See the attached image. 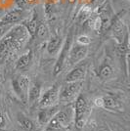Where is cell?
I'll return each instance as SVG.
<instances>
[{"label": "cell", "instance_id": "obj_19", "mask_svg": "<svg viewBox=\"0 0 130 131\" xmlns=\"http://www.w3.org/2000/svg\"><path fill=\"white\" fill-rule=\"evenodd\" d=\"M35 34H36L40 39H46L48 37V34H49L48 27H46L44 24H38L36 31H35Z\"/></svg>", "mask_w": 130, "mask_h": 131}, {"label": "cell", "instance_id": "obj_17", "mask_svg": "<svg viewBox=\"0 0 130 131\" xmlns=\"http://www.w3.org/2000/svg\"><path fill=\"white\" fill-rule=\"evenodd\" d=\"M114 74V68L113 66L109 63L108 61L104 62L100 66L99 71H98V77H100L101 80H108Z\"/></svg>", "mask_w": 130, "mask_h": 131}, {"label": "cell", "instance_id": "obj_12", "mask_svg": "<svg viewBox=\"0 0 130 131\" xmlns=\"http://www.w3.org/2000/svg\"><path fill=\"white\" fill-rule=\"evenodd\" d=\"M60 109H61V107L57 104L53 105V106H50V107L41 108V110L38 112L37 114L38 123L40 125H46L50 121V119L59 112Z\"/></svg>", "mask_w": 130, "mask_h": 131}, {"label": "cell", "instance_id": "obj_22", "mask_svg": "<svg viewBox=\"0 0 130 131\" xmlns=\"http://www.w3.org/2000/svg\"><path fill=\"white\" fill-rule=\"evenodd\" d=\"M6 123V119L3 115V113H2V110L0 108V129H2L4 126H5Z\"/></svg>", "mask_w": 130, "mask_h": 131}, {"label": "cell", "instance_id": "obj_5", "mask_svg": "<svg viewBox=\"0 0 130 131\" xmlns=\"http://www.w3.org/2000/svg\"><path fill=\"white\" fill-rule=\"evenodd\" d=\"M30 86V80L27 75L17 74L12 78V87L14 92L21 100L23 104H27L28 90Z\"/></svg>", "mask_w": 130, "mask_h": 131}, {"label": "cell", "instance_id": "obj_7", "mask_svg": "<svg viewBox=\"0 0 130 131\" xmlns=\"http://www.w3.org/2000/svg\"><path fill=\"white\" fill-rule=\"evenodd\" d=\"M60 88H61V84L59 82H57L47 90H45L43 93H41V96L38 102L39 107L45 108V107H50L57 104V102L59 101Z\"/></svg>", "mask_w": 130, "mask_h": 131}, {"label": "cell", "instance_id": "obj_23", "mask_svg": "<svg viewBox=\"0 0 130 131\" xmlns=\"http://www.w3.org/2000/svg\"><path fill=\"white\" fill-rule=\"evenodd\" d=\"M6 12H7V10H5L4 8H0V19L4 16V15H5Z\"/></svg>", "mask_w": 130, "mask_h": 131}, {"label": "cell", "instance_id": "obj_1", "mask_svg": "<svg viewBox=\"0 0 130 131\" xmlns=\"http://www.w3.org/2000/svg\"><path fill=\"white\" fill-rule=\"evenodd\" d=\"M30 37L24 24H17L0 38V65L24 47Z\"/></svg>", "mask_w": 130, "mask_h": 131}, {"label": "cell", "instance_id": "obj_24", "mask_svg": "<svg viewBox=\"0 0 130 131\" xmlns=\"http://www.w3.org/2000/svg\"><path fill=\"white\" fill-rule=\"evenodd\" d=\"M98 2H99V3H102V2H104V1H105V0H97Z\"/></svg>", "mask_w": 130, "mask_h": 131}, {"label": "cell", "instance_id": "obj_8", "mask_svg": "<svg viewBox=\"0 0 130 131\" xmlns=\"http://www.w3.org/2000/svg\"><path fill=\"white\" fill-rule=\"evenodd\" d=\"M87 54H88V46L80 45L75 42L71 45V49H70L67 66L71 67V66L77 65L86 57Z\"/></svg>", "mask_w": 130, "mask_h": 131}, {"label": "cell", "instance_id": "obj_16", "mask_svg": "<svg viewBox=\"0 0 130 131\" xmlns=\"http://www.w3.org/2000/svg\"><path fill=\"white\" fill-rule=\"evenodd\" d=\"M63 45V39L60 35H53L47 43V52L52 56L59 54Z\"/></svg>", "mask_w": 130, "mask_h": 131}, {"label": "cell", "instance_id": "obj_18", "mask_svg": "<svg viewBox=\"0 0 130 131\" xmlns=\"http://www.w3.org/2000/svg\"><path fill=\"white\" fill-rule=\"evenodd\" d=\"M18 125L23 131H34L35 130V124L30 118L23 115L18 116Z\"/></svg>", "mask_w": 130, "mask_h": 131}, {"label": "cell", "instance_id": "obj_11", "mask_svg": "<svg viewBox=\"0 0 130 131\" xmlns=\"http://www.w3.org/2000/svg\"><path fill=\"white\" fill-rule=\"evenodd\" d=\"M112 32H113V36L114 38L116 40L117 44H121L123 41H124L125 37L128 35V32H127V28L124 26L123 22L119 19V18H115L113 20L112 22Z\"/></svg>", "mask_w": 130, "mask_h": 131}, {"label": "cell", "instance_id": "obj_4", "mask_svg": "<svg viewBox=\"0 0 130 131\" xmlns=\"http://www.w3.org/2000/svg\"><path fill=\"white\" fill-rule=\"evenodd\" d=\"M82 86V81L66 82L61 85L59 93V102L62 104H70L79 95Z\"/></svg>", "mask_w": 130, "mask_h": 131}, {"label": "cell", "instance_id": "obj_14", "mask_svg": "<svg viewBox=\"0 0 130 131\" xmlns=\"http://www.w3.org/2000/svg\"><path fill=\"white\" fill-rule=\"evenodd\" d=\"M87 72L86 64L78 65L74 67L66 77V82H74V81H82Z\"/></svg>", "mask_w": 130, "mask_h": 131}, {"label": "cell", "instance_id": "obj_3", "mask_svg": "<svg viewBox=\"0 0 130 131\" xmlns=\"http://www.w3.org/2000/svg\"><path fill=\"white\" fill-rule=\"evenodd\" d=\"M90 104L84 96L78 95L77 98L74 100V107H73V112H74V123H75L76 128L81 129L84 127L86 123L88 116L90 114Z\"/></svg>", "mask_w": 130, "mask_h": 131}, {"label": "cell", "instance_id": "obj_15", "mask_svg": "<svg viewBox=\"0 0 130 131\" xmlns=\"http://www.w3.org/2000/svg\"><path fill=\"white\" fill-rule=\"evenodd\" d=\"M41 96V85L39 83L34 82L30 84L27 96V104L29 106H34L39 102V99Z\"/></svg>", "mask_w": 130, "mask_h": 131}, {"label": "cell", "instance_id": "obj_21", "mask_svg": "<svg viewBox=\"0 0 130 131\" xmlns=\"http://www.w3.org/2000/svg\"><path fill=\"white\" fill-rule=\"evenodd\" d=\"M13 26H7V25H1L0 24V38L5 34Z\"/></svg>", "mask_w": 130, "mask_h": 131}, {"label": "cell", "instance_id": "obj_6", "mask_svg": "<svg viewBox=\"0 0 130 131\" xmlns=\"http://www.w3.org/2000/svg\"><path fill=\"white\" fill-rule=\"evenodd\" d=\"M71 45H72V33L71 32L69 34V36L66 38L65 42L63 43L62 48L59 52V58H58V60L54 66V69H53V73L55 77L60 74L67 67L68 56H69V52H70Z\"/></svg>", "mask_w": 130, "mask_h": 131}, {"label": "cell", "instance_id": "obj_10", "mask_svg": "<svg viewBox=\"0 0 130 131\" xmlns=\"http://www.w3.org/2000/svg\"><path fill=\"white\" fill-rule=\"evenodd\" d=\"M94 104L99 108L109 111H121V103L115 97L111 95L98 97L94 100Z\"/></svg>", "mask_w": 130, "mask_h": 131}, {"label": "cell", "instance_id": "obj_20", "mask_svg": "<svg viewBox=\"0 0 130 131\" xmlns=\"http://www.w3.org/2000/svg\"><path fill=\"white\" fill-rule=\"evenodd\" d=\"M91 42L90 38L85 35V34H82V35H79L77 39H76V43L80 44V45H84V46H88Z\"/></svg>", "mask_w": 130, "mask_h": 131}, {"label": "cell", "instance_id": "obj_13", "mask_svg": "<svg viewBox=\"0 0 130 131\" xmlns=\"http://www.w3.org/2000/svg\"><path fill=\"white\" fill-rule=\"evenodd\" d=\"M33 62V53L30 49L27 50L25 53H23L15 63V68L17 71H27L31 67Z\"/></svg>", "mask_w": 130, "mask_h": 131}, {"label": "cell", "instance_id": "obj_9", "mask_svg": "<svg viewBox=\"0 0 130 131\" xmlns=\"http://www.w3.org/2000/svg\"><path fill=\"white\" fill-rule=\"evenodd\" d=\"M27 12L24 9H14L6 12L5 15L0 19V24L7 26H15L17 24H21V22H24L27 19Z\"/></svg>", "mask_w": 130, "mask_h": 131}, {"label": "cell", "instance_id": "obj_2", "mask_svg": "<svg viewBox=\"0 0 130 131\" xmlns=\"http://www.w3.org/2000/svg\"><path fill=\"white\" fill-rule=\"evenodd\" d=\"M74 117V112L72 106H67L60 111L50 119L46 124L45 131H63L71 124Z\"/></svg>", "mask_w": 130, "mask_h": 131}]
</instances>
